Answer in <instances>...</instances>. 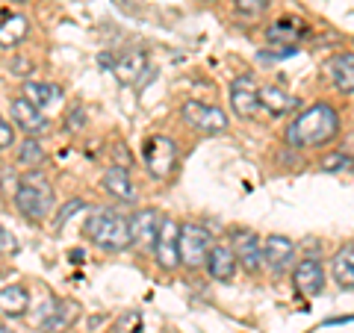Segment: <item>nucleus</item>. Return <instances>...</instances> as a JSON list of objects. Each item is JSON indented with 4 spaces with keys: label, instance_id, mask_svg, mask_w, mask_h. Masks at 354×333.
<instances>
[{
    "label": "nucleus",
    "instance_id": "412c9836",
    "mask_svg": "<svg viewBox=\"0 0 354 333\" xmlns=\"http://www.w3.org/2000/svg\"><path fill=\"white\" fill-rule=\"evenodd\" d=\"M104 189L109 195H115L118 201H136V183L130 180L127 169H121V165H113V169L104 171Z\"/></svg>",
    "mask_w": 354,
    "mask_h": 333
},
{
    "label": "nucleus",
    "instance_id": "cd10ccee",
    "mask_svg": "<svg viewBox=\"0 0 354 333\" xmlns=\"http://www.w3.org/2000/svg\"><path fill=\"white\" fill-rule=\"evenodd\" d=\"M272 6V0H236V12L242 15H260Z\"/></svg>",
    "mask_w": 354,
    "mask_h": 333
},
{
    "label": "nucleus",
    "instance_id": "f8f14e48",
    "mask_svg": "<svg viewBox=\"0 0 354 333\" xmlns=\"http://www.w3.org/2000/svg\"><path fill=\"white\" fill-rule=\"evenodd\" d=\"M234 254H236V263L245 269L248 274H257L263 269V239L251 230H239L234 233Z\"/></svg>",
    "mask_w": 354,
    "mask_h": 333
},
{
    "label": "nucleus",
    "instance_id": "1a4fd4ad",
    "mask_svg": "<svg viewBox=\"0 0 354 333\" xmlns=\"http://www.w3.org/2000/svg\"><path fill=\"white\" fill-rule=\"evenodd\" d=\"M230 106L239 118H254L260 109V88L251 74H239L230 83Z\"/></svg>",
    "mask_w": 354,
    "mask_h": 333
},
{
    "label": "nucleus",
    "instance_id": "9b49d317",
    "mask_svg": "<svg viewBox=\"0 0 354 333\" xmlns=\"http://www.w3.org/2000/svg\"><path fill=\"white\" fill-rule=\"evenodd\" d=\"M292 286L301 295L307 298H313L325 289V265L319 257H304V260H298L295 265V272H292Z\"/></svg>",
    "mask_w": 354,
    "mask_h": 333
},
{
    "label": "nucleus",
    "instance_id": "bb28decb",
    "mask_svg": "<svg viewBox=\"0 0 354 333\" xmlns=\"http://www.w3.org/2000/svg\"><path fill=\"white\" fill-rule=\"evenodd\" d=\"M83 209H86V201H80V198H74V201H68V204H65L62 209H59V216H57V221H53V227H65V225H68V218L74 216V213H83Z\"/></svg>",
    "mask_w": 354,
    "mask_h": 333
},
{
    "label": "nucleus",
    "instance_id": "20e7f679",
    "mask_svg": "<svg viewBox=\"0 0 354 333\" xmlns=\"http://www.w3.org/2000/svg\"><path fill=\"white\" fill-rule=\"evenodd\" d=\"M97 62L115 74V80L121 86H136L142 83V77L148 74V57L145 50H113V53H101Z\"/></svg>",
    "mask_w": 354,
    "mask_h": 333
},
{
    "label": "nucleus",
    "instance_id": "72a5a7b5",
    "mask_svg": "<svg viewBox=\"0 0 354 333\" xmlns=\"http://www.w3.org/2000/svg\"><path fill=\"white\" fill-rule=\"evenodd\" d=\"M0 333H9V330H6V327H0Z\"/></svg>",
    "mask_w": 354,
    "mask_h": 333
},
{
    "label": "nucleus",
    "instance_id": "393cba45",
    "mask_svg": "<svg viewBox=\"0 0 354 333\" xmlns=\"http://www.w3.org/2000/svg\"><path fill=\"white\" fill-rule=\"evenodd\" d=\"M18 162H21V165H30V169H36V165L44 162V148H41L32 136L24 139V142L18 145Z\"/></svg>",
    "mask_w": 354,
    "mask_h": 333
},
{
    "label": "nucleus",
    "instance_id": "ddd939ff",
    "mask_svg": "<svg viewBox=\"0 0 354 333\" xmlns=\"http://www.w3.org/2000/svg\"><path fill=\"white\" fill-rule=\"evenodd\" d=\"M12 121H15L18 130H24L27 136H32V139L41 136V133L50 127L48 115H44L39 106H32L27 97H15V101H12Z\"/></svg>",
    "mask_w": 354,
    "mask_h": 333
},
{
    "label": "nucleus",
    "instance_id": "9d476101",
    "mask_svg": "<svg viewBox=\"0 0 354 333\" xmlns=\"http://www.w3.org/2000/svg\"><path fill=\"white\" fill-rule=\"evenodd\" d=\"M295 260V242L281 236V233H272V236L263 239V265L272 274H283L290 269V263Z\"/></svg>",
    "mask_w": 354,
    "mask_h": 333
},
{
    "label": "nucleus",
    "instance_id": "4be33fe9",
    "mask_svg": "<svg viewBox=\"0 0 354 333\" xmlns=\"http://www.w3.org/2000/svg\"><path fill=\"white\" fill-rule=\"evenodd\" d=\"M30 36V21L27 15L9 12L0 18V48H15Z\"/></svg>",
    "mask_w": 354,
    "mask_h": 333
},
{
    "label": "nucleus",
    "instance_id": "2f4dec72",
    "mask_svg": "<svg viewBox=\"0 0 354 333\" xmlns=\"http://www.w3.org/2000/svg\"><path fill=\"white\" fill-rule=\"evenodd\" d=\"M86 127V113H83V109L80 106H74L71 109V113H68V130H83Z\"/></svg>",
    "mask_w": 354,
    "mask_h": 333
},
{
    "label": "nucleus",
    "instance_id": "2eb2a0df",
    "mask_svg": "<svg viewBox=\"0 0 354 333\" xmlns=\"http://www.w3.org/2000/svg\"><path fill=\"white\" fill-rule=\"evenodd\" d=\"M301 36H304V24L295 18H281L266 30V39H269V44H274L278 50H295Z\"/></svg>",
    "mask_w": 354,
    "mask_h": 333
},
{
    "label": "nucleus",
    "instance_id": "39448f33",
    "mask_svg": "<svg viewBox=\"0 0 354 333\" xmlns=\"http://www.w3.org/2000/svg\"><path fill=\"white\" fill-rule=\"evenodd\" d=\"M142 160L153 180H165L177 169V145L169 136H151L142 145Z\"/></svg>",
    "mask_w": 354,
    "mask_h": 333
},
{
    "label": "nucleus",
    "instance_id": "f3484780",
    "mask_svg": "<svg viewBox=\"0 0 354 333\" xmlns=\"http://www.w3.org/2000/svg\"><path fill=\"white\" fill-rule=\"evenodd\" d=\"M328 77H330V83H334L337 92L354 95V50L330 57V62H328Z\"/></svg>",
    "mask_w": 354,
    "mask_h": 333
},
{
    "label": "nucleus",
    "instance_id": "c85d7f7f",
    "mask_svg": "<svg viewBox=\"0 0 354 333\" xmlns=\"http://www.w3.org/2000/svg\"><path fill=\"white\" fill-rule=\"evenodd\" d=\"M12 145H15V127L9 124L3 115H0V151L12 148Z\"/></svg>",
    "mask_w": 354,
    "mask_h": 333
},
{
    "label": "nucleus",
    "instance_id": "4468645a",
    "mask_svg": "<svg viewBox=\"0 0 354 333\" xmlns=\"http://www.w3.org/2000/svg\"><path fill=\"white\" fill-rule=\"evenodd\" d=\"M160 225L162 216L153 213V209H139L136 216L130 218V236L136 248H153V242L160 236Z\"/></svg>",
    "mask_w": 354,
    "mask_h": 333
},
{
    "label": "nucleus",
    "instance_id": "6ab92c4d",
    "mask_svg": "<svg viewBox=\"0 0 354 333\" xmlns=\"http://www.w3.org/2000/svg\"><path fill=\"white\" fill-rule=\"evenodd\" d=\"M260 106L266 109L269 115H286L292 113V109L298 106V97H292L290 92H283L281 86H263L260 88Z\"/></svg>",
    "mask_w": 354,
    "mask_h": 333
},
{
    "label": "nucleus",
    "instance_id": "f704fd0d",
    "mask_svg": "<svg viewBox=\"0 0 354 333\" xmlns=\"http://www.w3.org/2000/svg\"><path fill=\"white\" fill-rule=\"evenodd\" d=\"M207 3H218V0H207Z\"/></svg>",
    "mask_w": 354,
    "mask_h": 333
},
{
    "label": "nucleus",
    "instance_id": "dca6fc26",
    "mask_svg": "<svg viewBox=\"0 0 354 333\" xmlns=\"http://www.w3.org/2000/svg\"><path fill=\"white\" fill-rule=\"evenodd\" d=\"M236 254L230 245H213V251H209V257H207V272L213 280L218 283H227V280H234V274H236Z\"/></svg>",
    "mask_w": 354,
    "mask_h": 333
},
{
    "label": "nucleus",
    "instance_id": "a211bd4d",
    "mask_svg": "<svg viewBox=\"0 0 354 333\" xmlns=\"http://www.w3.org/2000/svg\"><path fill=\"white\" fill-rule=\"evenodd\" d=\"M330 277L342 292H354V242L342 245L334 257H330Z\"/></svg>",
    "mask_w": 354,
    "mask_h": 333
},
{
    "label": "nucleus",
    "instance_id": "f03ea898",
    "mask_svg": "<svg viewBox=\"0 0 354 333\" xmlns=\"http://www.w3.org/2000/svg\"><path fill=\"white\" fill-rule=\"evenodd\" d=\"M86 236L95 242L101 251H124L133 245L130 221L115 213V209H97L86 218Z\"/></svg>",
    "mask_w": 354,
    "mask_h": 333
},
{
    "label": "nucleus",
    "instance_id": "a878e982",
    "mask_svg": "<svg viewBox=\"0 0 354 333\" xmlns=\"http://www.w3.org/2000/svg\"><path fill=\"white\" fill-rule=\"evenodd\" d=\"M351 162H354V157H351L348 151H334V153H328V157L319 160V169L328 171V174H334V171L351 169Z\"/></svg>",
    "mask_w": 354,
    "mask_h": 333
},
{
    "label": "nucleus",
    "instance_id": "7c9ffc66",
    "mask_svg": "<svg viewBox=\"0 0 354 333\" xmlns=\"http://www.w3.org/2000/svg\"><path fill=\"white\" fill-rule=\"evenodd\" d=\"M115 333H139V313L121 316V321L115 325Z\"/></svg>",
    "mask_w": 354,
    "mask_h": 333
},
{
    "label": "nucleus",
    "instance_id": "c9c22d12",
    "mask_svg": "<svg viewBox=\"0 0 354 333\" xmlns=\"http://www.w3.org/2000/svg\"><path fill=\"white\" fill-rule=\"evenodd\" d=\"M18 3H24V0H18Z\"/></svg>",
    "mask_w": 354,
    "mask_h": 333
},
{
    "label": "nucleus",
    "instance_id": "7ed1b4c3",
    "mask_svg": "<svg viewBox=\"0 0 354 333\" xmlns=\"http://www.w3.org/2000/svg\"><path fill=\"white\" fill-rule=\"evenodd\" d=\"M15 207H18V213L24 218L41 221L44 216L50 213V207H53V189H50V183L44 180L41 174L27 171L24 177H21V186L15 192Z\"/></svg>",
    "mask_w": 354,
    "mask_h": 333
},
{
    "label": "nucleus",
    "instance_id": "aec40b11",
    "mask_svg": "<svg viewBox=\"0 0 354 333\" xmlns=\"http://www.w3.org/2000/svg\"><path fill=\"white\" fill-rule=\"evenodd\" d=\"M24 97L32 104V106H39L44 115H48V109H53V106H59V101H62V88L59 86H53V83H24Z\"/></svg>",
    "mask_w": 354,
    "mask_h": 333
},
{
    "label": "nucleus",
    "instance_id": "b1692460",
    "mask_svg": "<svg viewBox=\"0 0 354 333\" xmlns=\"http://www.w3.org/2000/svg\"><path fill=\"white\" fill-rule=\"evenodd\" d=\"M77 316H80V304L77 301H68V298H57V307H53V316L48 318V325H44V330L50 333H62L68 330Z\"/></svg>",
    "mask_w": 354,
    "mask_h": 333
},
{
    "label": "nucleus",
    "instance_id": "423d86ee",
    "mask_svg": "<svg viewBox=\"0 0 354 333\" xmlns=\"http://www.w3.org/2000/svg\"><path fill=\"white\" fill-rule=\"evenodd\" d=\"M209 251H213V236L207 227L192 225V221L180 225V265H186V269L207 265Z\"/></svg>",
    "mask_w": 354,
    "mask_h": 333
},
{
    "label": "nucleus",
    "instance_id": "f257e3e1",
    "mask_svg": "<svg viewBox=\"0 0 354 333\" xmlns=\"http://www.w3.org/2000/svg\"><path fill=\"white\" fill-rule=\"evenodd\" d=\"M339 133V113L330 104H310L286 124V145L290 148H322L334 142Z\"/></svg>",
    "mask_w": 354,
    "mask_h": 333
},
{
    "label": "nucleus",
    "instance_id": "0eeeda50",
    "mask_svg": "<svg viewBox=\"0 0 354 333\" xmlns=\"http://www.w3.org/2000/svg\"><path fill=\"white\" fill-rule=\"evenodd\" d=\"M180 115L192 130L204 133V136H218V133H227V127H230L225 109L209 106L204 101H186L183 109H180Z\"/></svg>",
    "mask_w": 354,
    "mask_h": 333
},
{
    "label": "nucleus",
    "instance_id": "6e6552de",
    "mask_svg": "<svg viewBox=\"0 0 354 333\" xmlns=\"http://www.w3.org/2000/svg\"><path fill=\"white\" fill-rule=\"evenodd\" d=\"M153 257H157L160 269H165V272L180 265V225H177L171 216H162L160 236L153 242Z\"/></svg>",
    "mask_w": 354,
    "mask_h": 333
},
{
    "label": "nucleus",
    "instance_id": "c756f323",
    "mask_svg": "<svg viewBox=\"0 0 354 333\" xmlns=\"http://www.w3.org/2000/svg\"><path fill=\"white\" fill-rule=\"evenodd\" d=\"M0 254H18V239H15V233L12 230H6V227H0Z\"/></svg>",
    "mask_w": 354,
    "mask_h": 333
},
{
    "label": "nucleus",
    "instance_id": "5701e85b",
    "mask_svg": "<svg viewBox=\"0 0 354 333\" xmlns=\"http://www.w3.org/2000/svg\"><path fill=\"white\" fill-rule=\"evenodd\" d=\"M30 310V292L24 289V286H3L0 289V313H3L6 318H21Z\"/></svg>",
    "mask_w": 354,
    "mask_h": 333
},
{
    "label": "nucleus",
    "instance_id": "473e14b6",
    "mask_svg": "<svg viewBox=\"0 0 354 333\" xmlns=\"http://www.w3.org/2000/svg\"><path fill=\"white\" fill-rule=\"evenodd\" d=\"M115 3H121V6H127V0H115Z\"/></svg>",
    "mask_w": 354,
    "mask_h": 333
}]
</instances>
